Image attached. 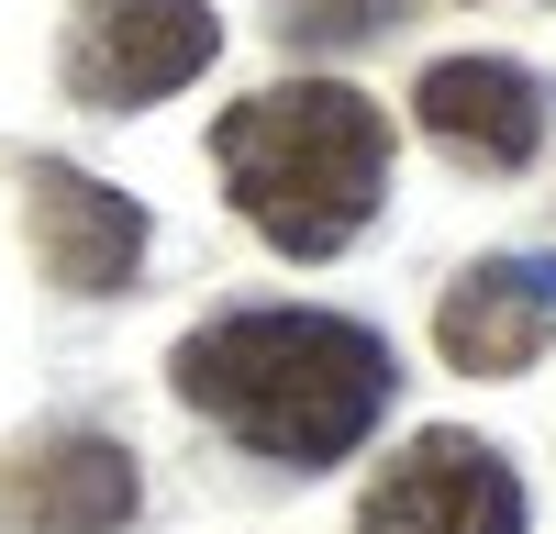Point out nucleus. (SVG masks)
Here are the masks:
<instances>
[{
    "mask_svg": "<svg viewBox=\"0 0 556 534\" xmlns=\"http://www.w3.org/2000/svg\"><path fill=\"white\" fill-rule=\"evenodd\" d=\"M212 156L235 178V212L278 256H334L390 190V123L367 89H334V78L235 101L212 123Z\"/></svg>",
    "mask_w": 556,
    "mask_h": 534,
    "instance_id": "2",
    "label": "nucleus"
},
{
    "mask_svg": "<svg viewBox=\"0 0 556 534\" xmlns=\"http://www.w3.org/2000/svg\"><path fill=\"white\" fill-rule=\"evenodd\" d=\"M356 534H523V479L479 434H412L379 468Z\"/></svg>",
    "mask_w": 556,
    "mask_h": 534,
    "instance_id": "4",
    "label": "nucleus"
},
{
    "mask_svg": "<svg viewBox=\"0 0 556 534\" xmlns=\"http://www.w3.org/2000/svg\"><path fill=\"white\" fill-rule=\"evenodd\" d=\"M545 301H556V267H468V279L434 301L445 368H468V379L534 368V356H545Z\"/></svg>",
    "mask_w": 556,
    "mask_h": 534,
    "instance_id": "8",
    "label": "nucleus"
},
{
    "mask_svg": "<svg viewBox=\"0 0 556 534\" xmlns=\"http://www.w3.org/2000/svg\"><path fill=\"white\" fill-rule=\"evenodd\" d=\"M178 400L278 468H334L390 412V345L345 312H223L178 345Z\"/></svg>",
    "mask_w": 556,
    "mask_h": 534,
    "instance_id": "1",
    "label": "nucleus"
},
{
    "mask_svg": "<svg viewBox=\"0 0 556 534\" xmlns=\"http://www.w3.org/2000/svg\"><path fill=\"white\" fill-rule=\"evenodd\" d=\"M278 23H290L301 44H356V34L401 23V0H278Z\"/></svg>",
    "mask_w": 556,
    "mask_h": 534,
    "instance_id": "9",
    "label": "nucleus"
},
{
    "mask_svg": "<svg viewBox=\"0 0 556 534\" xmlns=\"http://www.w3.org/2000/svg\"><path fill=\"white\" fill-rule=\"evenodd\" d=\"M23 212H34V256L56 290H123L134 256H146V212L123 190H101V178L56 167V156L23 167Z\"/></svg>",
    "mask_w": 556,
    "mask_h": 534,
    "instance_id": "5",
    "label": "nucleus"
},
{
    "mask_svg": "<svg viewBox=\"0 0 556 534\" xmlns=\"http://www.w3.org/2000/svg\"><path fill=\"white\" fill-rule=\"evenodd\" d=\"M134 512V457L112 434H45L0 468V523L12 534H112Z\"/></svg>",
    "mask_w": 556,
    "mask_h": 534,
    "instance_id": "6",
    "label": "nucleus"
},
{
    "mask_svg": "<svg viewBox=\"0 0 556 534\" xmlns=\"http://www.w3.org/2000/svg\"><path fill=\"white\" fill-rule=\"evenodd\" d=\"M212 44H223L212 0H89L67 34V89L101 112H146L212 67Z\"/></svg>",
    "mask_w": 556,
    "mask_h": 534,
    "instance_id": "3",
    "label": "nucleus"
},
{
    "mask_svg": "<svg viewBox=\"0 0 556 534\" xmlns=\"http://www.w3.org/2000/svg\"><path fill=\"white\" fill-rule=\"evenodd\" d=\"M424 134L456 156H479V167H523L534 156V134H545V101H534V78L513 56H434L424 67Z\"/></svg>",
    "mask_w": 556,
    "mask_h": 534,
    "instance_id": "7",
    "label": "nucleus"
}]
</instances>
